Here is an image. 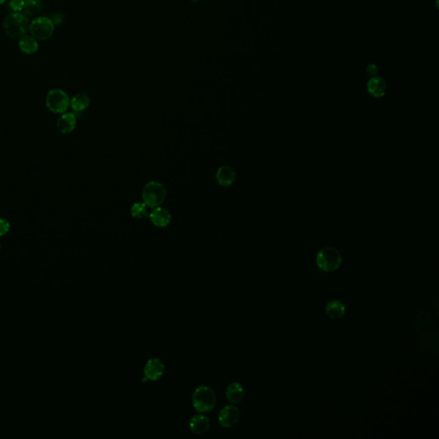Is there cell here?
I'll use <instances>...</instances> for the list:
<instances>
[{
	"label": "cell",
	"instance_id": "obj_1",
	"mask_svg": "<svg viewBox=\"0 0 439 439\" xmlns=\"http://www.w3.org/2000/svg\"><path fill=\"white\" fill-rule=\"evenodd\" d=\"M29 25L28 17L18 12L7 16L3 23L6 34L12 38L23 37L29 30Z\"/></svg>",
	"mask_w": 439,
	"mask_h": 439
},
{
	"label": "cell",
	"instance_id": "obj_2",
	"mask_svg": "<svg viewBox=\"0 0 439 439\" xmlns=\"http://www.w3.org/2000/svg\"><path fill=\"white\" fill-rule=\"evenodd\" d=\"M316 261L319 269L325 272H333L339 269L343 258L337 249L334 247H327L318 252Z\"/></svg>",
	"mask_w": 439,
	"mask_h": 439
},
{
	"label": "cell",
	"instance_id": "obj_3",
	"mask_svg": "<svg viewBox=\"0 0 439 439\" xmlns=\"http://www.w3.org/2000/svg\"><path fill=\"white\" fill-rule=\"evenodd\" d=\"M192 403L196 410L199 413H209L216 405V394L210 387L201 386L194 392Z\"/></svg>",
	"mask_w": 439,
	"mask_h": 439
},
{
	"label": "cell",
	"instance_id": "obj_4",
	"mask_svg": "<svg viewBox=\"0 0 439 439\" xmlns=\"http://www.w3.org/2000/svg\"><path fill=\"white\" fill-rule=\"evenodd\" d=\"M166 196L167 191L163 184L157 181L149 182L142 190L143 204L151 209L161 206L166 199Z\"/></svg>",
	"mask_w": 439,
	"mask_h": 439
},
{
	"label": "cell",
	"instance_id": "obj_5",
	"mask_svg": "<svg viewBox=\"0 0 439 439\" xmlns=\"http://www.w3.org/2000/svg\"><path fill=\"white\" fill-rule=\"evenodd\" d=\"M70 98L65 91L55 88L50 91L46 99L45 104L49 110L55 114H63L68 109L70 105Z\"/></svg>",
	"mask_w": 439,
	"mask_h": 439
},
{
	"label": "cell",
	"instance_id": "obj_6",
	"mask_svg": "<svg viewBox=\"0 0 439 439\" xmlns=\"http://www.w3.org/2000/svg\"><path fill=\"white\" fill-rule=\"evenodd\" d=\"M29 30L35 39L45 40L52 36L54 31V24L47 17H38L34 19L30 25Z\"/></svg>",
	"mask_w": 439,
	"mask_h": 439
},
{
	"label": "cell",
	"instance_id": "obj_7",
	"mask_svg": "<svg viewBox=\"0 0 439 439\" xmlns=\"http://www.w3.org/2000/svg\"><path fill=\"white\" fill-rule=\"evenodd\" d=\"M240 412L235 406H227L221 409L219 414V422L223 427H232L238 423Z\"/></svg>",
	"mask_w": 439,
	"mask_h": 439
},
{
	"label": "cell",
	"instance_id": "obj_8",
	"mask_svg": "<svg viewBox=\"0 0 439 439\" xmlns=\"http://www.w3.org/2000/svg\"><path fill=\"white\" fill-rule=\"evenodd\" d=\"M165 366L162 360L154 358L148 361L144 367V377L151 381H157L164 373Z\"/></svg>",
	"mask_w": 439,
	"mask_h": 439
},
{
	"label": "cell",
	"instance_id": "obj_9",
	"mask_svg": "<svg viewBox=\"0 0 439 439\" xmlns=\"http://www.w3.org/2000/svg\"><path fill=\"white\" fill-rule=\"evenodd\" d=\"M149 217L151 219V222L158 227H167L170 224L172 220L171 213L167 209L161 206L153 208L150 212Z\"/></svg>",
	"mask_w": 439,
	"mask_h": 439
},
{
	"label": "cell",
	"instance_id": "obj_10",
	"mask_svg": "<svg viewBox=\"0 0 439 439\" xmlns=\"http://www.w3.org/2000/svg\"><path fill=\"white\" fill-rule=\"evenodd\" d=\"M367 90L371 96L381 98L386 94L387 84L382 77H372L367 82Z\"/></svg>",
	"mask_w": 439,
	"mask_h": 439
},
{
	"label": "cell",
	"instance_id": "obj_11",
	"mask_svg": "<svg viewBox=\"0 0 439 439\" xmlns=\"http://www.w3.org/2000/svg\"><path fill=\"white\" fill-rule=\"evenodd\" d=\"M216 179L221 186L227 187L232 185L236 179L235 171L229 166H222L216 173Z\"/></svg>",
	"mask_w": 439,
	"mask_h": 439
},
{
	"label": "cell",
	"instance_id": "obj_12",
	"mask_svg": "<svg viewBox=\"0 0 439 439\" xmlns=\"http://www.w3.org/2000/svg\"><path fill=\"white\" fill-rule=\"evenodd\" d=\"M77 125V117L72 113H65L58 120V128L64 134L71 133Z\"/></svg>",
	"mask_w": 439,
	"mask_h": 439
},
{
	"label": "cell",
	"instance_id": "obj_13",
	"mask_svg": "<svg viewBox=\"0 0 439 439\" xmlns=\"http://www.w3.org/2000/svg\"><path fill=\"white\" fill-rule=\"evenodd\" d=\"M190 428L193 433H205L210 428V420L203 414H198L190 419Z\"/></svg>",
	"mask_w": 439,
	"mask_h": 439
},
{
	"label": "cell",
	"instance_id": "obj_14",
	"mask_svg": "<svg viewBox=\"0 0 439 439\" xmlns=\"http://www.w3.org/2000/svg\"><path fill=\"white\" fill-rule=\"evenodd\" d=\"M226 397L230 403H240L245 397L244 388L238 382H232L227 388Z\"/></svg>",
	"mask_w": 439,
	"mask_h": 439
},
{
	"label": "cell",
	"instance_id": "obj_15",
	"mask_svg": "<svg viewBox=\"0 0 439 439\" xmlns=\"http://www.w3.org/2000/svg\"><path fill=\"white\" fill-rule=\"evenodd\" d=\"M89 103H90L89 97L83 93L75 94L70 102L71 108L75 114H80V113L86 110L88 108Z\"/></svg>",
	"mask_w": 439,
	"mask_h": 439
},
{
	"label": "cell",
	"instance_id": "obj_16",
	"mask_svg": "<svg viewBox=\"0 0 439 439\" xmlns=\"http://www.w3.org/2000/svg\"><path fill=\"white\" fill-rule=\"evenodd\" d=\"M325 312L332 319H340L345 315L346 307L340 301H332L326 305Z\"/></svg>",
	"mask_w": 439,
	"mask_h": 439
},
{
	"label": "cell",
	"instance_id": "obj_17",
	"mask_svg": "<svg viewBox=\"0 0 439 439\" xmlns=\"http://www.w3.org/2000/svg\"><path fill=\"white\" fill-rule=\"evenodd\" d=\"M19 47L24 54H33L38 50L39 45L34 37L23 35L19 41Z\"/></svg>",
	"mask_w": 439,
	"mask_h": 439
},
{
	"label": "cell",
	"instance_id": "obj_18",
	"mask_svg": "<svg viewBox=\"0 0 439 439\" xmlns=\"http://www.w3.org/2000/svg\"><path fill=\"white\" fill-rule=\"evenodd\" d=\"M130 215L136 219L147 218L150 216L148 206L143 203H136L130 208Z\"/></svg>",
	"mask_w": 439,
	"mask_h": 439
},
{
	"label": "cell",
	"instance_id": "obj_19",
	"mask_svg": "<svg viewBox=\"0 0 439 439\" xmlns=\"http://www.w3.org/2000/svg\"><path fill=\"white\" fill-rule=\"evenodd\" d=\"M40 9H41V3L40 0H24V6L22 12L23 15H25L26 17H28V16L36 14Z\"/></svg>",
	"mask_w": 439,
	"mask_h": 439
},
{
	"label": "cell",
	"instance_id": "obj_20",
	"mask_svg": "<svg viewBox=\"0 0 439 439\" xmlns=\"http://www.w3.org/2000/svg\"><path fill=\"white\" fill-rule=\"evenodd\" d=\"M23 6H24V0H11L9 6L11 7L13 11L17 12H22Z\"/></svg>",
	"mask_w": 439,
	"mask_h": 439
},
{
	"label": "cell",
	"instance_id": "obj_21",
	"mask_svg": "<svg viewBox=\"0 0 439 439\" xmlns=\"http://www.w3.org/2000/svg\"><path fill=\"white\" fill-rule=\"evenodd\" d=\"M10 223L6 219L0 218V236H4L10 230Z\"/></svg>",
	"mask_w": 439,
	"mask_h": 439
},
{
	"label": "cell",
	"instance_id": "obj_22",
	"mask_svg": "<svg viewBox=\"0 0 439 439\" xmlns=\"http://www.w3.org/2000/svg\"><path fill=\"white\" fill-rule=\"evenodd\" d=\"M366 71H367L369 76H371V77H376L377 73V67L374 64H371L367 66Z\"/></svg>",
	"mask_w": 439,
	"mask_h": 439
},
{
	"label": "cell",
	"instance_id": "obj_23",
	"mask_svg": "<svg viewBox=\"0 0 439 439\" xmlns=\"http://www.w3.org/2000/svg\"><path fill=\"white\" fill-rule=\"evenodd\" d=\"M6 2V0H0V5H2V4L5 3Z\"/></svg>",
	"mask_w": 439,
	"mask_h": 439
},
{
	"label": "cell",
	"instance_id": "obj_24",
	"mask_svg": "<svg viewBox=\"0 0 439 439\" xmlns=\"http://www.w3.org/2000/svg\"><path fill=\"white\" fill-rule=\"evenodd\" d=\"M192 2H199V0H191Z\"/></svg>",
	"mask_w": 439,
	"mask_h": 439
},
{
	"label": "cell",
	"instance_id": "obj_25",
	"mask_svg": "<svg viewBox=\"0 0 439 439\" xmlns=\"http://www.w3.org/2000/svg\"><path fill=\"white\" fill-rule=\"evenodd\" d=\"M0 252H1V244H0Z\"/></svg>",
	"mask_w": 439,
	"mask_h": 439
}]
</instances>
